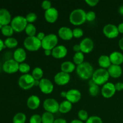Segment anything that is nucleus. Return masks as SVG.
<instances>
[{
	"label": "nucleus",
	"instance_id": "obj_1",
	"mask_svg": "<svg viewBox=\"0 0 123 123\" xmlns=\"http://www.w3.org/2000/svg\"><path fill=\"white\" fill-rule=\"evenodd\" d=\"M76 70L78 76L83 80L91 79L94 72L92 65L87 61H84L81 64L77 66Z\"/></svg>",
	"mask_w": 123,
	"mask_h": 123
},
{
	"label": "nucleus",
	"instance_id": "obj_2",
	"mask_svg": "<svg viewBox=\"0 0 123 123\" xmlns=\"http://www.w3.org/2000/svg\"><path fill=\"white\" fill-rule=\"evenodd\" d=\"M86 12L82 8H76L72 11L69 15L70 22L75 26L82 25L86 22Z\"/></svg>",
	"mask_w": 123,
	"mask_h": 123
},
{
	"label": "nucleus",
	"instance_id": "obj_3",
	"mask_svg": "<svg viewBox=\"0 0 123 123\" xmlns=\"http://www.w3.org/2000/svg\"><path fill=\"white\" fill-rule=\"evenodd\" d=\"M109 73L106 69L99 68L94 72L91 79L97 85H103L108 82L109 79Z\"/></svg>",
	"mask_w": 123,
	"mask_h": 123
},
{
	"label": "nucleus",
	"instance_id": "obj_4",
	"mask_svg": "<svg viewBox=\"0 0 123 123\" xmlns=\"http://www.w3.org/2000/svg\"><path fill=\"white\" fill-rule=\"evenodd\" d=\"M24 46L29 51H37L42 48V42L36 36L27 37L24 40Z\"/></svg>",
	"mask_w": 123,
	"mask_h": 123
},
{
	"label": "nucleus",
	"instance_id": "obj_5",
	"mask_svg": "<svg viewBox=\"0 0 123 123\" xmlns=\"http://www.w3.org/2000/svg\"><path fill=\"white\" fill-rule=\"evenodd\" d=\"M58 38L55 34H49L42 41V48L44 50H52L57 46Z\"/></svg>",
	"mask_w": 123,
	"mask_h": 123
},
{
	"label": "nucleus",
	"instance_id": "obj_6",
	"mask_svg": "<svg viewBox=\"0 0 123 123\" xmlns=\"http://www.w3.org/2000/svg\"><path fill=\"white\" fill-rule=\"evenodd\" d=\"M28 22L25 17L22 16H16L12 19L11 21V26L13 28L14 31L20 32L25 30Z\"/></svg>",
	"mask_w": 123,
	"mask_h": 123
},
{
	"label": "nucleus",
	"instance_id": "obj_7",
	"mask_svg": "<svg viewBox=\"0 0 123 123\" xmlns=\"http://www.w3.org/2000/svg\"><path fill=\"white\" fill-rule=\"evenodd\" d=\"M35 79L30 74H24L20 76L18 80V84L22 89L25 90H30L34 86Z\"/></svg>",
	"mask_w": 123,
	"mask_h": 123
},
{
	"label": "nucleus",
	"instance_id": "obj_8",
	"mask_svg": "<svg viewBox=\"0 0 123 123\" xmlns=\"http://www.w3.org/2000/svg\"><path fill=\"white\" fill-rule=\"evenodd\" d=\"M43 108L46 112L54 114L59 111L60 104L55 99L52 98H48L43 102Z\"/></svg>",
	"mask_w": 123,
	"mask_h": 123
},
{
	"label": "nucleus",
	"instance_id": "obj_9",
	"mask_svg": "<svg viewBox=\"0 0 123 123\" xmlns=\"http://www.w3.org/2000/svg\"><path fill=\"white\" fill-rule=\"evenodd\" d=\"M19 63L14 59H9L5 61L2 66V69L6 73L13 74L19 70Z\"/></svg>",
	"mask_w": 123,
	"mask_h": 123
},
{
	"label": "nucleus",
	"instance_id": "obj_10",
	"mask_svg": "<svg viewBox=\"0 0 123 123\" xmlns=\"http://www.w3.org/2000/svg\"><path fill=\"white\" fill-rule=\"evenodd\" d=\"M103 32L105 36L109 38H116L120 34L117 26L112 24H108L105 25L103 28Z\"/></svg>",
	"mask_w": 123,
	"mask_h": 123
},
{
	"label": "nucleus",
	"instance_id": "obj_11",
	"mask_svg": "<svg viewBox=\"0 0 123 123\" xmlns=\"http://www.w3.org/2000/svg\"><path fill=\"white\" fill-rule=\"evenodd\" d=\"M115 84L108 82L103 85L101 89V94L104 98H109L112 97L116 92Z\"/></svg>",
	"mask_w": 123,
	"mask_h": 123
},
{
	"label": "nucleus",
	"instance_id": "obj_12",
	"mask_svg": "<svg viewBox=\"0 0 123 123\" xmlns=\"http://www.w3.org/2000/svg\"><path fill=\"white\" fill-rule=\"evenodd\" d=\"M80 48V51L84 54H89L93 50L94 44V42L91 38L86 37L83 38L79 43Z\"/></svg>",
	"mask_w": 123,
	"mask_h": 123
},
{
	"label": "nucleus",
	"instance_id": "obj_13",
	"mask_svg": "<svg viewBox=\"0 0 123 123\" xmlns=\"http://www.w3.org/2000/svg\"><path fill=\"white\" fill-rule=\"evenodd\" d=\"M39 88L42 92L44 94H49L54 91V85L49 79L42 78L40 80Z\"/></svg>",
	"mask_w": 123,
	"mask_h": 123
},
{
	"label": "nucleus",
	"instance_id": "obj_14",
	"mask_svg": "<svg viewBox=\"0 0 123 123\" xmlns=\"http://www.w3.org/2000/svg\"><path fill=\"white\" fill-rule=\"evenodd\" d=\"M54 79L55 84L58 85H65L70 80V75L61 71L55 74Z\"/></svg>",
	"mask_w": 123,
	"mask_h": 123
},
{
	"label": "nucleus",
	"instance_id": "obj_15",
	"mask_svg": "<svg viewBox=\"0 0 123 123\" xmlns=\"http://www.w3.org/2000/svg\"><path fill=\"white\" fill-rule=\"evenodd\" d=\"M81 92L76 89H71L67 92L66 99L70 103H78L81 99Z\"/></svg>",
	"mask_w": 123,
	"mask_h": 123
},
{
	"label": "nucleus",
	"instance_id": "obj_16",
	"mask_svg": "<svg viewBox=\"0 0 123 123\" xmlns=\"http://www.w3.org/2000/svg\"><path fill=\"white\" fill-rule=\"evenodd\" d=\"M58 11L55 7H52L44 12L45 20L49 23L55 22L58 18Z\"/></svg>",
	"mask_w": 123,
	"mask_h": 123
},
{
	"label": "nucleus",
	"instance_id": "obj_17",
	"mask_svg": "<svg viewBox=\"0 0 123 123\" xmlns=\"http://www.w3.org/2000/svg\"><path fill=\"white\" fill-rule=\"evenodd\" d=\"M67 48L64 45H57L52 50V55L54 58L61 59L67 55Z\"/></svg>",
	"mask_w": 123,
	"mask_h": 123
},
{
	"label": "nucleus",
	"instance_id": "obj_18",
	"mask_svg": "<svg viewBox=\"0 0 123 123\" xmlns=\"http://www.w3.org/2000/svg\"><path fill=\"white\" fill-rule=\"evenodd\" d=\"M58 36L64 40H70L73 38V30L67 26H62L60 28L58 31Z\"/></svg>",
	"mask_w": 123,
	"mask_h": 123
},
{
	"label": "nucleus",
	"instance_id": "obj_19",
	"mask_svg": "<svg viewBox=\"0 0 123 123\" xmlns=\"http://www.w3.org/2000/svg\"><path fill=\"white\" fill-rule=\"evenodd\" d=\"M10 13L6 8H0V24L2 26L9 25L12 21Z\"/></svg>",
	"mask_w": 123,
	"mask_h": 123
},
{
	"label": "nucleus",
	"instance_id": "obj_20",
	"mask_svg": "<svg viewBox=\"0 0 123 123\" xmlns=\"http://www.w3.org/2000/svg\"><path fill=\"white\" fill-rule=\"evenodd\" d=\"M26 105L29 109L35 110L40 105V99L36 95H32L28 98L26 101Z\"/></svg>",
	"mask_w": 123,
	"mask_h": 123
},
{
	"label": "nucleus",
	"instance_id": "obj_21",
	"mask_svg": "<svg viewBox=\"0 0 123 123\" xmlns=\"http://www.w3.org/2000/svg\"><path fill=\"white\" fill-rule=\"evenodd\" d=\"M26 53L25 49L22 48H17L13 53V59L19 64L24 62L26 60Z\"/></svg>",
	"mask_w": 123,
	"mask_h": 123
},
{
	"label": "nucleus",
	"instance_id": "obj_22",
	"mask_svg": "<svg viewBox=\"0 0 123 123\" xmlns=\"http://www.w3.org/2000/svg\"><path fill=\"white\" fill-rule=\"evenodd\" d=\"M112 64L120 66L123 63V54L118 51H114L109 55Z\"/></svg>",
	"mask_w": 123,
	"mask_h": 123
},
{
	"label": "nucleus",
	"instance_id": "obj_23",
	"mask_svg": "<svg viewBox=\"0 0 123 123\" xmlns=\"http://www.w3.org/2000/svg\"><path fill=\"white\" fill-rule=\"evenodd\" d=\"M109 76L113 78H118L121 76L123 73L122 68L120 66L112 64L107 69Z\"/></svg>",
	"mask_w": 123,
	"mask_h": 123
},
{
	"label": "nucleus",
	"instance_id": "obj_24",
	"mask_svg": "<svg viewBox=\"0 0 123 123\" xmlns=\"http://www.w3.org/2000/svg\"><path fill=\"white\" fill-rule=\"evenodd\" d=\"M76 68V65L73 62L70 61H64L61 65V71L68 74L72 73Z\"/></svg>",
	"mask_w": 123,
	"mask_h": 123
},
{
	"label": "nucleus",
	"instance_id": "obj_25",
	"mask_svg": "<svg viewBox=\"0 0 123 123\" xmlns=\"http://www.w3.org/2000/svg\"><path fill=\"white\" fill-rule=\"evenodd\" d=\"M98 64L100 68H105V69L108 68L112 65L109 56L106 55H102L98 58Z\"/></svg>",
	"mask_w": 123,
	"mask_h": 123
},
{
	"label": "nucleus",
	"instance_id": "obj_26",
	"mask_svg": "<svg viewBox=\"0 0 123 123\" xmlns=\"http://www.w3.org/2000/svg\"><path fill=\"white\" fill-rule=\"evenodd\" d=\"M88 85L89 94L92 97H96V96H98V94L100 93V91L99 86L95 84L92 79H91L89 81Z\"/></svg>",
	"mask_w": 123,
	"mask_h": 123
},
{
	"label": "nucleus",
	"instance_id": "obj_27",
	"mask_svg": "<svg viewBox=\"0 0 123 123\" xmlns=\"http://www.w3.org/2000/svg\"><path fill=\"white\" fill-rule=\"evenodd\" d=\"M72 109V103L68 100H64L61 102L59 106V112L62 114H67Z\"/></svg>",
	"mask_w": 123,
	"mask_h": 123
},
{
	"label": "nucleus",
	"instance_id": "obj_28",
	"mask_svg": "<svg viewBox=\"0 0 123 123\" xmlns=\"http://www.w3.org/2000/svg\"><path fill=\"white\" fill-rule=\"evenodd\" d=\"M31 75L35 80H40L43 78V71L42 68L39 67H36L32 70Z\"/></svg>",
	"mask_w": 123,
	"mask_h": 123
},
{
	"label": "nucleus",
	"instance_id": "obj_29",
	"mask_svg": "<svg viewBox=\"0 0 123 123\" xmlns=\"http://www.w3.org/2000/svg\"><path fill=\"white\" fill-rule=\"evenodd\" d=\"M73 63L76 66L81 64L84 62V54L82 52H76L73 57Z\"/></svg>",
	"mask_w": 123,
	"mask_h": 123
},
{
	"label": "nucleus",
	"instance_id": "obj_30",
	"mask_svg": "<svg viewBox=\"0 0 123 123\" xmlns=\"http://www.w3.org/2000/svg\"><path fill=\"white\" fill-rule=\"evenodd\" d=\"M4 42V44L6 48H10V49L16 48L18 44V40H16V38H14V37H8L5 40Z\"/></svg>",
	"mask_w": 123,
	"mask_h": 123
},
{
	"label": "nucleus",
	"instance_id": "obj_31",
	"mask_svg": "<svg viewBox=\"0 0 123 123\" xmlns=\"http://www.w3.org/2000/svg\"><path fill=\"white\" fill-rule=\"evenodd\" d=\"M54 116L51 113L45 112L42 115V123H54Z\"/></svg>",
	"mask_w": 123,
	"mask_h": 123
},
{
	"label": "nucleus",
	"instance_id": "obj_32",
	"mask_svg": "<svg viewBox=\"0 0 123 123\" xmlns=\"http://www.w3.org/2000/svg\"><path fill=\"white\" fill-rule=\"evenodd\" d=\"M25 31L28 37H32V36H36L37 30H36V27L34 24L28 23L25 29Z\"/></svg>",
	"mask_w": 123,
	"mask_h": 123
},
{
	"label": "nucleus",
	"instance_id": "obj_33",
	"mask_svg": "<svg viewBox=\"0 0 123 123\" xmlns=\"http://www.w3.org/2000/svg\"><path fill=\"white\" fill-rule=\"evenodd\" d=\"M26 120V115L22 112H19L13 117V123H25Z\"/></svg>",
	"mask_w": 123,
	"mask_h": 123
},
{
	"label": "nucleus",
	"instance_id": "obj_34",
	"mask_svg": "<svg viewBox=\"0 0 123 123\" xmlns=\"http://www.w3.org/2000/svg\"><path fill=\"white\" fill-rule=\"evenodd\" d=\"M1 31L4 36H7V37H10L13 34V32H14V30H13V28L10 25H4V26H2Z\"/></svg>",
	"mask_w": 123,
	"mask_h": 123
},
{
	"label": "nucleus",
	"instance_id": "obj_35",
	"mask_svg": "<svg viewBox=\"0 0 123 123\" xmlns=\"http://www.w3.org/2000/svg\"><path fill=\"white\" fill-rule=\"evenodd\" d=\"M31 67L26 62H22L19 64V71L20 73L24 74H28V72L30 71Z\"/></svg>",
	"mask_w": 123,
	"mask_h": 123
},
{
	"label": "nucleus",
	"instance_id": "obj_36",
	"mask_svg": "<svg viewBox=\"0 0 123 123\" xmlns=\"http://www.w3.org/2000/svg\"><path fill=\"white\" fill-rule=\"evenodd\" d=\"M78 116L79 118V120H81L82 121H86V120L88 119V112L84 109H80L78 113Z\"/></svg>",
	"mask_w": 123,
	"mask_h": 123
},
{
	"label": "nucleus",
	"instance_id": "obj_37",
	"mask_svg": "<svg viewBox=\"0 0 123 123\" xmlns=\"http://www.w3.org/2000/svg\"><path fill=\"white\" fill-rule=\"evenodd\" d=\"M25 18H26V21L28 24H32L37 20V15L35 13L31 12V13H29L26 14Z\"/></svg>",
	"mask_w": 123,
	"mask_h": 123
},
{
	"label": "nucleus",
	"instance_id": "obj_38",
	"mask_svg": "<svg viewBox=\"0 0 123 123\" xmlns=\"http://www.w3.org/2000/svg\"><path fill=\"white\" fill-rule=\"evenodd\" d=\"M85 123H103V121L100 117L93 115L89 117Z\"/></svg>",
	"mask_w": 123,
	"mask_h": 123
},
{
	"label": "nucleus",
	"instance_id": "obj_39",
	"mask_svg": "<svg viewBox=\"0 0 123 123\" xmlns=\"http://www.w3.org/2000/svg\"><path fill=\"white\" fill-rule=\"evenodd\" d=\"M73 37L76 38H80L84 35V31L80 28H75L73 30Z\"/></svg>",
	"mask_w": 123,
	"mask_h": 123
},
{
	"label": "nucleus",
	"instance_id": "obj_40",
	"mask_svg": "<svg viewBox=\"0 0 123 123\" xmlns=\"http://www.w3.org/2000/svg\"><path fill=\"white\" fill-rule=\"evenodd\" d=\"M30 123H42V116L38 114H34L30 117Z\"/></svg>",
	"mask_w": 123,
	"mask_h": 123
},
{
	"label": "nucleus",
	"instance_id": "obj_41",
	"mask_svg": "<svg viewBox=\"0 0 123 123\" xmlns=\"http://www.w3.org/2000/svg\"><path fill=\"white\" fill-rule=\"evenodd\" d=\"M96 18V14L93 11H89L86 13V20L88 22H92Z\"/></svg>",
	"mask_w": 123,
	"mask_h": 123
},
{
	"label": "nucleus",
	"instance_id": "obj_42",
	"mask_svg": "<svg viewBox=\"0 0 123 123\" xmlns=\"http://www.w3.org/2000/svg\"><path fill=\"white\" fill-rule=\"evenodd\" d=\"M42 7L45 11L49 9L52 7L51 2L50 1H48V0H44L42 2Z\"/></svg>",
	"mask_w": 123,
	"mask_h": 123
},
{
	"label": "nucleus",
	"instance_id": "obj_43",
	"mask_svg": "<svg viewBox=\"0 0 123 123\" xmlns=\"http://www.w3.org/2000/svg\"><path fill=\"white\" fill-rule=\"evenodd\" d=\"M85 2L89 6L91 7H94L97 6V4L98 3V0H85Z\"/></svg>",
	"mask_w": 123,
	"mask_h": 123
},
{
	"label": "nucleus",
	"instance_id": "obj_44",
	"mask_svg": "<svg viewBox=\"0 0 123 123\" xmlns=\"http://www.w3.org/2000/svg\"><path fill=\"white\" fill-rule=\"evenodd\" d=\"M115 88L116 91H121L123 90V83L119 82L115 84Z\"/></svg>",
	"mask_w": 123,
	"mask_h": 123
},
{
	"label": "nucleus",
	"instance_id": "obj_45",
	"mask_svg": "<svg viewBox=\"0 0 123 123\" xmlns=\"http://www.w3.org/2000/svg\"><path fill=\"white\" fill-rule=\"evenodd\" d=\"M36 36L37 37V38H38V40H40L42 42V41L44 39V37H46V35L43 32H39L37 34V35H36Z\"/></svg>",
	"mask_w": 123,
	"mask_h": 123
},
{
	"label": "nucleus",
	"instance_id": "obj_46",
	"mask_svg": "<svg viewBox=\"0 0 123 123\" xmlns=\"http://www.w3.org/2000/svg\"><path fill=\"white\" fill-rule=\"evenodd\" d=\"M73 50H74L75 52H81L80 51V45L79 44H74L73 47Z\"/></svg>",
	"mask_w": 123,
	"mask_h": 123
},
{
	"label": "nucleus",
	"instance_id": "obj_47",
	"mask_svg": "<svg viewBox=\"0 0 123 123\" xmlns=\"http://www.w3.org/2000/svg\"><path fill=\"white\" fill-rule=\"evenodd\" d=\"M54 123H67V121L64 118H58L55 120Z\"/></svg>",
	"mask_w": 123,
	"mask_h": 123
},
{
	"label": "nucleus",
	"instance_id": "obj_48",
	"mask_svg": "<svg viewBox=\"0 0 123 123\" xmlns=\"http://www.w3.org/2000/svg\"><path fill=\"white\" fill-rule=\"evenodd\" d=\"M118 30L119 33L123 34V22L120 23L117 26Z\"/></svg>",
	"mask_w": 123,
	"mask_h": 123
},
{
	"label": "nucleus",
	"instance_id": "obj_49",
	"mask_svg": "<svg viewBox=\"0 0 123 123\" xmlns=\"http://www.w3.org/2000/svg\"><path fill=\"white\" fill-rule=\"evenodd\" d=\"M6 46L4 44V42L0 38V52L3 49L6 48Z\"/></svg>",
	"mask_w": 123,
	"mask_h": 123
},
{
	"label": "nucleus",
	"instance_id": "obj_50",
	"mask_svg": "<svg viewBox=\"0 0 123 123\" xmlns=\"http://www.w3.org/2000/svg\"><path fill=\"white\" fill-rule=\"evenodd\" d=\"M118 46L119 47H120V49L123 51V37H122V38L119 40Z\"/></svg>",
	"mask_w": 123,
	"mask_h": 123
},
{
	"label": "nucleus",
	"instance_id": "obj_51",
	"mask_svg": "<svg viewBox=\"0 0 123 123\" xmlns=\"http://www.w3.org/2000/svg\"><path fill=\"white\" fill-rule=\"evenodd\" d=\"M70 123H84L83 121H82L81 120H78V119H74V120H72L71 121Z\"/></svg>",
	"mask_w": 123,
	"mask_h": 123
},
{
	"label": "nucleus",
	"instance_id": "obj_52",
	"mask_svg": "<svg viewBox=\"0 0 123 123\" xmlns=\"http://www.w3.org/2000/svg\"><path fill=\"white\" fill-rule=\"evenodd\" d=\"M44 54L46 56L52 55V50H44Z\"/></svg>",
	"mask_w": 123,
	"mask_h": 123
},
{
	"label": "nucleus",
	"instance_id": "obj_53",
	"mask_svg": "<svg viewBox=\"0 0 123 123\" xmlns=\"http://www.w3.org/2000/svg\"><path fill=\"white\" fill-rule=\"evenodd\" d=\"M118 12L121 15H122L123 16V5L120 7V8L118 9Z\"/></svg>",
	"mask_w": 123,
	"mask_h": 123
},
{
	"label": "nucleus",
	"instance_id": "obj_54",
	"mask_svg": "<svg viewBox=\"0 0 123 123\" xmlns=\"http://www.w3.org/2000/svg\"><path fill=\"white\" fill-rule=\"evenodd\" d=\"M60 96H61V97H65L66 98V96H67V92L66 91H62L60 93Z\"/></svg>",
	"mask_w": 123,
	"mask_h": 123
},
{
	"label": "nucleus",
	"instance_id": "obj_55",
	"mask_svg": "<svg viewBox=\"0 0 123 123\" xmlns=\"http://www.w3.org/2000/svg\"><path fill=\"white\" fill-rule=\"evenodd\" d=\"M39 84H40V80H35L34 81V86H39Z\"/></svg>",
	"mask_w": 123,
	"mask_h": 123
},
{
	"label": "nucleus",
	"instance_id": "obj_56",
	"mask_svg": "<svg viewBox=\"0 0 123 123\" xmlns=\"http://www.w3.org/2000/svg\"><path fill=\"white\" fill-rule=\"evenodd\" d=\"M2 25H1V24H0V30H1V29H2Z\"/></svg>",
	"mask_w": 123,
	"mask_h": 123
}]
</instances>
